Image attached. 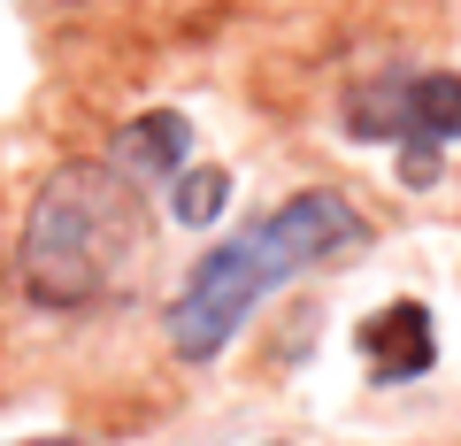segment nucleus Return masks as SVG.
Returning a JSON list of instances; mask_svg holds the SVG:
<instances>
[{
    "label": "nucleus",
    "instance_id": "f257e3e1",
    "mask_svg": "<svg viewBox=\"0 0 461 446\" xmlns=\"http://www.w3.org/2000/svg\"><path fill=\"white\" fill-rule=\"evenodd\" d=\"M354 247H362V215L346 193H293L285 208H269L262 223H247L239 239H223L215 254L193 262L185 293L169 300V347L185 362H215L269 293H285L293 278H308Z\"/></svg>",
    "mask_w": 461,
    "mask_h": 446
},
{
    "label": "nucleus",
    "instance_id": "f03ea898",
    "mask_svg": "<svg viewBox=\"0 0 461 446\" xmlns=\"http://www.w3.org/2000/svg\"><path fill=\"white\" fill-rule=\"evenodd\" d=\"M139 247V200L123 177L100 162H69L47 193L32 200V232H23V285L47 308H85L100 300Z\"/></svg>",
    "mask_w": 461,
    "mask_h": 446
},
{
    "label": "nucleus",
    "instance_id": "7ed1b4c3",
    "mask_svg": "<svg viewBox=\"0 0 461 446\" xmlns=\"http://www.w3.org/2000/svg\"><path fill=\"white\" fill-rule=\"evenodd\" d=\"M346 132L415 147V169H408V177H430V154H438L446 139H461V77H454V69H423V77H377L369 93H354V108H346Z\"/></svg>",
    "mask_w": 461,
    "mask_h": 446
},
{
    "label": "nucleus",
    "instance_id": "20e7f679",
    "mask_svg": "<svg viewBox=\"0 0 461 446\" xmlns=\"http://www.w3.org/2000/svg\"><path fill=\"white\" fill-rule=\"evenodd\" d=\"M362 339H393V354L369 362L377 378H415V369H430V308H408V300H400V308H384Z\"/></svg>",
    "mask_w": 461,
    "mask_h": 446
},
{
    "label": "nucleus",
    "instance_id": "39448f33",
    "mask_svg": "<svg viewBox=\"0 0 461 446\" xmlns=\"http://www.w3.org/2000/svg\"><path fill=\"white\" fill-rule=\"evenodd\" d=\"M185 116H147V123H131V132H123V147L139 154V162H154V169H177L185 162Z\"/></svg>",
    "mask_w": 461,
    "mask_h": 446
},
{
    "label": "nucleus",
    "instance_id": "423d86ee",
    "mask_svg": "<svg viewBox=\"0 0 461 446\" xmlns=\"http://www.w3.org/2000/svg\"><path fill=\"white\" fill-rule=\"evenodd\" d=\"M223 200H230V177H223V169H193V177H177V215H185V223H208Z\"/></svg>",
    "mask_w": 461,
    "mask_h": 446
},
{
    "label": "nucleus",
    "instance_id": "0eeeda50",
    "mask_svg": "<svg viewBox=\"0 0 461 446\" xmlns=\"http://www.w3.org/2000/svg\"><path fill=\"white\" fill-rule=\"evenodd\" d=\"M47 446H69V439H47Z\"/></svg>",
    "mask_w": 461,
    "mask_h": 446
}]
</instances>
